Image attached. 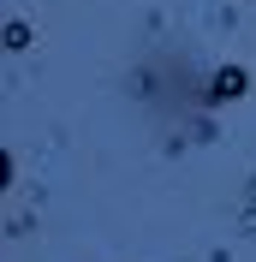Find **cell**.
<instances>
[{"label":"cell","instance_id":"cell-1","mask_svg":"<svg viewBox=\"0 0 256 262\" xmlns=\"http://www.w3.org/2000/svg\"><path fill=\"white\" fill-rule=\"evenodd\" d=\"M244 96H250V72H244V66H221V72L208 78V101H215V107H221V101H244Z\"/></svg>","mask_w":256,"mask_h":262},{"label":"cell","instance_id":"cell-2","mask_svg":"<svg viewBox=\"0 0 256 262\" xmlns=\"http://www.w3.org/2000/svg\"><path fill=\"white\" fill-rule=\"evenodd\" d=\"M6 48H30V24H24V18H6Z\"/></svg>","mask_w":256,"mask_h":262}]
</instances>
